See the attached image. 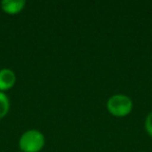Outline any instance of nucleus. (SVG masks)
I'll return each mask as SVG.
<instances>
[{"mask_svg":"<svg viewBox=\"0 0 152 152\" xmlns=\"http://www.w3.org/2000/svg\"><path fill=\"white\" fill-rule=\"evenodd\" d=\"M145 129L147 133L152 137V110L147 115L145 120Z\"/></svg>","mask_w":152,"mask_h":152,"instance_id":"423d86ee","label":"nucleus"},{"mask_svg":"<svg viewBox=\"0 0 152 152\" xmlns=\"http://www.w3.org/2000/svg\"><path fill=\"white\" fill-rule=\"evenodd\" d=\"M106 108L108 113L117 118L126 117L132 112L133 102L128 96L123 94H117L108 98L106 102Z\"/></svg>","mask_w":152,"mask_h":152,"instance_id":"f03ea898","label":"nucleus"},{"mask_svg":"<svg viewBox=\"0 0 152 152\" xmlns=\"http://www.w3.org/2000/svg\"><path fill=\"white\" fill-rule=\"evenodd\" d=\"M19 152H22V151H19Z\"/></svg>","mask_w":152,"mask_h":152,"instance_id":"6e6552de","label":"nucleus"},{"mask_svg":"<svg viewBox=\"0 0 152 152\" xmlns=\"http://www.w3.org/2000/svg\"><path fill=\"white\" fill-rule=\"evenodd\" d=\"M139 152H144V151H139Z\"/></svg>","mask_w":152,"mask_h":152,"instance_id":"0eeeda50","label":"nucleus"},{"mask_svg":"<svg viewBox=\"0 0 152 152\" xmlns=\"http://www.w3.org/2000/svg\"><path fill=\"white\" fill-rule=\"evenodd\" d=\"M45 146V137L38 129H29L22 133L19 147L22 152H40Z\"/></svg>","mask_w":152,"mask_h":152,"instance_id":"f257e3e1","label":"nucleus"},{"mask_svg":"<svg viewBox=\"0 0 152 152\" xmlns=\"http://www.w3.org/2000/svg\"><path fill=\"white\" fill-rule=\"evenodd\" d=\"M16 81H17V76L13 70L7 68L0 70V92L11 90L16 85Z\"/></svg>","mask_w":152,"mask_h":152,"instance_id":"7ed1b4c3","label":"nucleus"},{"mask_svg":"<svg viewBox=\"0 0 152 152\" xmlns=\"http://www.w3.org/2000/svg\"><path fill=\"white\" fill-rule=\"evenodd\" d=\"M26 2L24 0H3L1 7L3 12L9 15H17L24 10Z\"/></svg>","mask_w":152,"mask_h":152,"instance_id":"20e7f679","label":"nucleus"},{"mask_svg":"<svg viewBox=\"0 0 152 152\" xmlns=\"http://www.w3.org/2000/svg\"><path fill=\"white\" fill-rule=\"evenodd\" d=\"M10 108H11L10 98L4 92H0V120L9 114Z\"/></svg>","mask_w":152,"mask_h":152,"instance_id":"39448f33","label":"nucleus"}]
</instances>
